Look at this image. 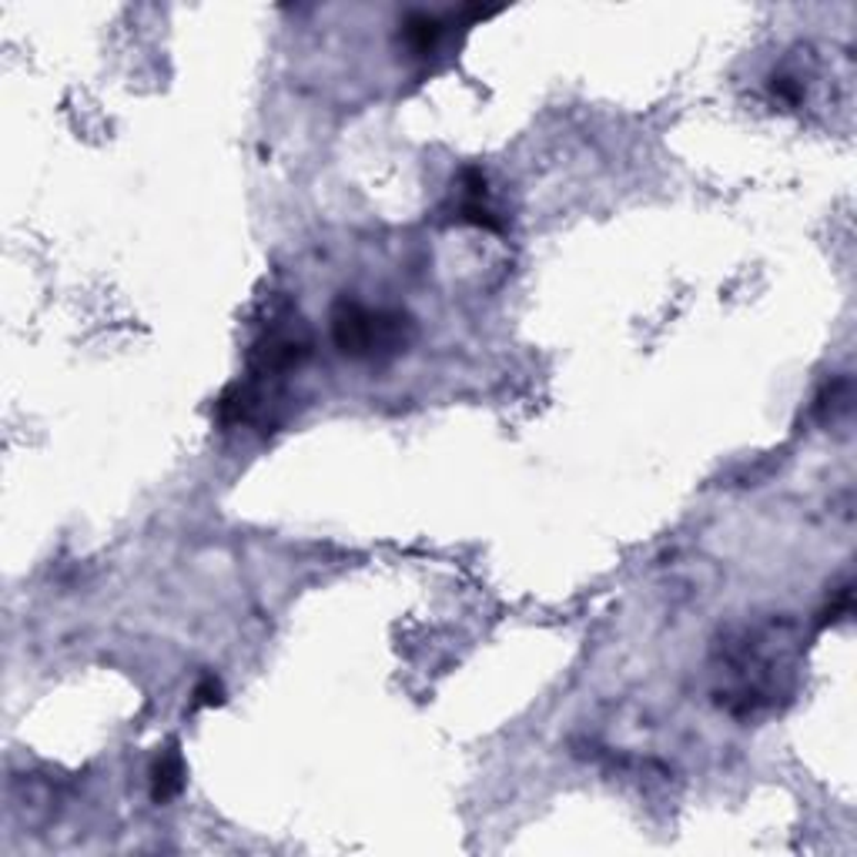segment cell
<instances>
[{"label": "cell", "instance_id": "cell-3", "mask_svg": "<svg viewBox=\"0 0 857 857\" xmlns=\"http://www.w3.org/2000/svg\"><path fill=\"white\" fill-rule=\"evenodd\" d=\"M182 788H185V760H182L178 747H164L151 767V798L158 804H164L175 794H182Z\"/></svg>", "mask_w": 857, "mask_h": 857}, {"label": "cell", "instance_id": "cell-5", "mask_svg": "<svg viewBox=\"0 0 857 857\" xmlns=\"http://www.w3.org/2000/svg\"><path fill=\"white\" fill-rule=\"evenodd\" d=\"M192 697H195L192 707H218L221 704V683L215 676H202Z\"/></svg>", "mask_w": 857, "mask_h": 857}, {"label": "cell", "instance_id": "cell-4", "mask_svg": "<svg viewBox=\"0 0 857 857\" xmlns=\"http://www.w3.org/2000/svg\"><path fill=\"white\" fill-rule=\"evenodd\" d=\"M399 28H402V31H399V34H402V44H405L412 54H419V57L433 54L436 44H440L443 34H446L443 21H440L436 14H425V11H412V14H405Z\"/></svg>", "mask_w": 857, "mask_h": 857}, {"label": "cell", "instance_id": "cell-2", "mask_svg": "<svg viewBox=\"0 0 857 857\" xmlns=\"http://www.w3.org/2000/svg\"><path fill=\"white\" fill-rule=\"evenodd\" d=\"M308 359V338L299 322L272 325L251 349V379H275Z\"/></svg>", "mask_w": 857, "mask_h": 857}, {"label": "cell", "instance_id": "cell-1", "mask_svg": "<svg viewBox=\"0 0 857 857\" xmlns=\"http://www.w3.org/2000/svg\"><path fill=\"white\" fill-rule=\"evenodd\" d=\"M332 338L338 352L352 359H389L405 352L412 341V318L402 312L369 308L356 299H341L332 312Z\"/></svg>", "mask_w": 857, "mask_h": 857}]
</instances>
